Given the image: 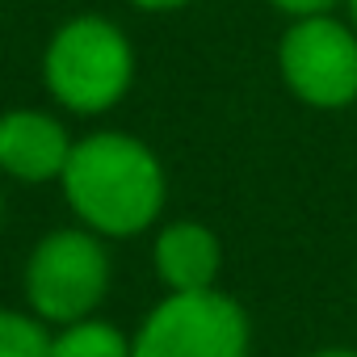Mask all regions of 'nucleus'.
Here are the masks:
<instances>
[{
	"instance_id": "nucleus-13",
	"label": "nucleus",
	"mask_w": 357,
	"mask_h": 357,
	"mask_svg": "<svg viewBox=\"0 0 357 357\" xmlns=\"http://www.w3.org/2000/svg\"><path fill=\"white\" fill-rule=\"evenodd\" d=\"M349 5H353V26H357V0H349Z\"/></svg>"
},
{
	"instance_id": "nucleus-2",
	"label": "nucleus",
	"mask_w": 357,
	"mask_h": 357,
	"mask_svg": "<svg viewBox=\"0 0 357 357\" xmlns=\"http://www.w3.org/2000/svg\"><path fill=\"white\" fill-rule=\"evenodd\" d=\"M43 76L51 97L68 109L101 114L126 93L135 76V51L114 22L84 13L55 30L43 59Z\"/></svg>"
},
{
	"instance_id": "nucleus-11",
	"label": "nucleus",
	"mask_w": 357,
	"mask_h": 357,
	"mask_svg": "<svg viewBox=\"0 0 357 357\" xmlns=\"http://www.w3.org/2000/svg\"><path fill=\"white\" fill-rule=\"evenodd\" d=\"M130 5H139V9H151V13H168V9H181V5H190V0H130Z\"/></svg>"
},
{
	"instance_id": "nucleus-4",
	"label": "nucleus",
	"mask_w": 357,
	"mask_h": 357,
	"mask_svg": "<svg viewBox=\"0 0 357 357\" xmlns=\"http://www.w3.org/2000/svg\"><path fill=\"white\" fill-rule=\"evenodd\" d=\"M109 290V257L101 240L84 227L51 231L34 244L26 261V298L47 324L89 319Z\"/></svg>"
},
{
	"instance_id": "nucleus-6",
	"label": "nucleus",
	"mask_w": 357,
	"mask_h": 357,
	"mask_svg": "<svg viewBox=\"0 0 357 357\" xmlns=\"http://www.w3.org/2000/svg\"><path fill=\"white\" fill-rule=\"evenodd\" d=\"M68 155H72V139L51 114L13 109L0 118V172L38 185L51 176H63Z\"/></svg>"
},
{
	"instance_id": "nucleus-7",
	"label": "nucleus",
	"mask_w": 357,
	"mask_h": 357,
	"mask_svg": "<svg viewBox=\"0 0 357 357\" xmlns=\"http://www.w3.org/2000/svg\"><path fill=\"white\" fill-rule=\"evenodd\" d=\"M219 265H223L219 240L202 223H172L155 236V269L172 294L215 290Z\"/></svg>"
},
{
	"instance_id": "nucleus-5",
	"label": "nucleus",
	"mask_w": 357,
	"mask_h": 357,
	"mask_svg": "<svg viewBox=\"0 0 357 357\" xmlns=\"http://www.w3.org/2000/svg\"><path fill=\"white\" fill-rule=\"evenodd\" d=\"M278 63L294 97L315 109L357 101V34L328 13L298 17L282 38Z\"/></svg>"
},
{
	"instance_id": "nucleus-10",
	"label": "nucleus",
	"mask_w": 357,
	"mask_h": 357,
	"mask_svg": "<svg viewBox=\"0 0 357 357\" xmlns=\"http://www.w3.org/2000/svg\"><path fill=\"white\" fill-rule=\"evenodd\" d=\"M269 5L282 13H294V17H315V13H328L336 0H269Z\"/></svg>"
},
{
	"instance_id": "nucleus-9",
	"label": "nucleus",
	"mask_w": 357,
	"mask_h": 357,
	"mask_svg": "<svg viewBox=\"0 0 357 357\" xmlns=\"http://www.w3.org/2000/svg\"><path fill=\"white\" fill-rule=\"evenodd\" d=\"M0 357H51V336L43 319L0 311Z\"/></svg>"
},
{
	"instance_id": "nucleus-8",
	"label": "nucleus",
	"mask_w": 357,
	"mask_h": 357,
	"mask_svg": "<svg viewBox=\"0 0 357 357\" xmlns=\"http://www.w3.org/2000/svg\"><path fill=\"white\" fill-rule=\"evenodd\" d=\"M51 357H130V340L105 319H76L51 336Z\"/></svg>"
},
{
	"instance_id": "nucleus-1",
	"label": "nucleus",
	"mask_w": 357,
	"mask_h": 357,
	"mask_svg": "<svg viewBox=\"0 0 357 357\" xmlns=\"http://www.w3.org/2000/svg\"><path fill=\"white\" fill-rule=\"evenodd\" d=\"M63 194L80 223L101 236H139L164 206V168L147 143L122 130H101L72 143Z\"/></svg>"
},
{
	"instance_id": "nucleus-12",
	"label": "nucleus",
	"mask_w": 357,
	"mask_h": 357,
	"mask_svg": "<svg viewBox=\"0 0 357 357\" xmlns=\"http://www.w3.org/2000/svg\"><path fill=\"white\" fill-rule=\"evenodd\" d=\"M311 357H357L353 349H324V353H311Z\"/></svg>"
},
{
	"instance_id": "nucleus-3",
	"label": "nucleus",
	"mask_w": 357,
	"mask_h": 357,
	"mask_svg": "<svg viewBox=\"0 0 357 357\" xmlns=\"http://www.w3.org/2000/svg\"><path fill=\"white\" fill-rule=\"evenodd\" d=\"M248 315L223 290L168 294L135 332L130 357H248Z\"/></svg>"
}]
</instances>
